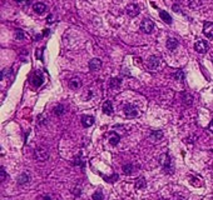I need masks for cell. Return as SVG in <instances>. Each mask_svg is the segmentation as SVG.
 Segmentation results:
<instances>
[{
    "label": "cell",
    "mask_w": 213,
    "mask_h": 200,
    "mask_svg": "<svg viewBox=\"0 0 213 200\" xmlns=\"http://www.w3.org/2000/svg\"><path fill=\"white\" fill-rule=\"evenodd\" d=\"M159 163L163 167V169L167 173H172L173 171V167H172V161H170V158L168 154H163V155L159 156Z\"/></svg>",
    "instance_id": "obj_1"
},
{
    "label": "cell",
    "mask_w": 213,
    "mask_h": 200,
    "mask_svg": "<svg viewBox=\"0 0 213 200\" xmlns=\"http://www.w3.org/2000/svg\"><path fill=\"white\" fill-rule=\"evenodd\" d=\"M140 30L146 34H152L154 30V24L149 20V19H144V20L140 23Z\"/></svg>",
    "instance_id": "obj_2"
},
{
    "label": "cell",
    "mask_w": 213,
    "mask_h": 200,
    "mask_svg": "<svg viewBox=\"0 0 213 200\" xmlns=\"http://www.w3.org/2000/svg\"><path fill=\"white\" fill-rule=\"evenodd\" d=\"M34 156H35V159L39 161H45V160H48V158H49V153L45 149L38 148V149H35V152H34Z\"/></svg>",
    "instance_id": "obj_3"
},
{
    "label": "cell",
    "mask_w": 213,
    "mask_h": 200,
    "mask_svg": "<svg viewBox=\"0 0 213 200\" xmlns=\"http://www.w3.org/2000/svg\"><path fill=\"white\" fill-rule=\"evenodd\" d=\"M124 114L128 116V118H135L137 115H138V110H137V108L134 105L132 104H127L124 106Z\"/></svg>",
    "instance_id": "obj_4"
},
{
    "label": "cell",
    "mask_w": 213,
    "mask_h": 200,
    "mask_svg": "<svg viewBox=\"0 0 213 200\" xmlns=\"http://www.w3.org/2000/svg\"><path fill=\"white\" fill-rule=\"evenodd\" d=\"M194 49H196L197 53H199V54H204V53L208 50V44H207V41H204V40H198V41L196 43V45H194Z\"/></svg>",
    "instance_id": "obj_5"
},
{
    "label": "cell",
    "mask_w": 213,
    "mask_h": 200,
    "mask_svg": "<svg viewBox=\"0 0 213 200\" xmlns=\"http://www.w3.org/2000/svg\"><path fill=\"white\" fill-rule=\"evenodd\" d=\"M159 63H161L159 58H157V56L153 55V56H150V58L147 60V66H148V69H150V70H155L159 66Z\"/></svg>",
    "instance_id": "obj_6"
},
{
    "label": "cell",
    "mask_w": 213,
    "mask_h": 200,
    "mask_svg": "<svg viewBox=\"0 0 213 200\" xmlns=\"http://www.w3.org/2000/svg\"><path fill=\"white\" fill-rule=\"evenodd\" d=\"M125 11H127V14L129 16H137V15L139 14V8L135 5V4H129V5L125 8Z\"/></svg>",
    "instance_id": "obj_7"
},
{
    "label": "cell",
    "mask_w": 213,
    "mask_h": 200,
    "mask_svg": "<svg viewBox=\"0 0 213 200\" xmlns=\"http://www.w3.org/2000/svg\"><path fill=\"white\" fill-rule=\"evenodd\" d=\"M203 33L207 38H213V23L206 21L203 26Z\"/></svg>",
    "instance_id": "obj_8"
},
{
    "label": "cell",
    "mask_w": 213,
    "mask_h": 200,
    "mask_svg": "<svg viewBox=\"0 0 213 200\" xmlns=\"http://www.w3.org/2000/svg\"><path fill=\"white\" fill-rule=\"evenodd\" d=\"M100 68H102V60L100 59L94 58L89 61V69L92 71H97V70H99Z\"/></svg>",
    "instance_id": "obj_9"
},
{
    "label": "cell",
    "mask_w": 213,
    "mask_h": 200,
    "mask_svg": "<svg viewBox=\"0 0 213 200\" xmlns=\"http://www.w3.org/2000/svg\"><path fill=\"white\" fill-rule=\"evenodd\" d=\"M33 84H34V86H40L41 84H43V81H44V76H43V74L41 73H39V71H36L35 74H34V76H33Z\"/></svg>",
    "instance_id": "obj_10"
},
{
    "label": "cell",
    "mask_w": 213,
    "mask_h": 200,
    "mask_svg": "<svg viewBox=\"0 0 213 200\" xmlns=\"http://www.w3.org/2000/svg\"><path fill=\"white\" fill-rule=\"evenodd\" d=\"M33 10L35 11L36 14H44L47 11V5L43 3H35L33 5Z\"/></svg>",
    "instance_id": "obj_11"
},
{
    "label": "cell",
    "mask_w": 213,
    "mask_h": 200,
    "mask_svg": "<svg viewBox=\"0 0 213 200\" xmlns=\"http://www.w3.org/2000/svg\"><path fill=\"white\" fill-rule=\"evenodd\" d=\"M82 124H83V126H85V128L92 126L94 124V118L93 116H89V115H83L82 116Z\"/></svg>",
    "instance_id": "obj_12"
},
{
    "label": "cell",
    "mask_w": 213,
    "mask_h": 200,
    "mask_svg": "<svg viewBox=\"0 0 213 200\" xmlns=\"http://www.w3.org/2000/svg\"><path fill=\"white\" fill-rule=\"evenodd\" d=\"M102 109H103V113H104V114H106V115H112L113 114V104L110 103V100H106L105 103L103 104Z\"/></svg>",
    "instance_id": "obj_13"
},
{
    "label": "cell",
    "mask_w": 213,
    "mask_h": 200,
    "mask_svg": "<svg viewBox=\"0 0 213 200\" xmlns=\"http://www.w3.org/2000/svg\"><path fill=\"white\" fill-rule=\"evenodd\" d=\"M159 16L162 18V20L166 23V24H168V25H170L172 24V18H170V15L167 13V11H164V10H161L159 11Z\"/></svg>",
    "instance_id": "obj_14"
},
{
    "label": "cell",
    "mask_w": 213,
    "mask_h": 200,
    "mask_svg": "<svg viewBox=\"0 0 213 200\" xmlns=\"http://www.w3.org/2000/svg\"><path fill=\"white\" fill-rule=\"evenodd\" d=\"M177 46H178V40L176 38H168V40H167V48L169 50H174Z\"/></svg>",
    "instance_id": "obj_15"
},
{
    "label": "cell",
    "mask_w": 213,
    "mask_h": 200,
    "mask_svg": "<svg viewBox=\"0 0 213 200\" xmlns=\"http://www.w3.org/2000/svg\"><path fill=\"white\" fill-rule=\"evenodd\" d=\"M18 184L19 185H24V184H26L30 180V178H29V175L26 174V173H23V174H20L18 176Z\"/></svg>",
    "instance_id": "obj_16"
},
{
    "label": "cell",
    "mask_w": 213,
    "mask_h": 200,
    "mask_svg": "<svg viewBox=\"0 0 213 200\" xmlns=\"http://www.w3.org/2000/svg\"><path fill=\"white\" fill-rule=\"evenodd\" d=\"M120 84H122V79H119V78H112V79H110V81H109V86H110V88H113V89L119 88Z\"/></svg>",
    "instance_id": "obj_17"
},
{
    "label": "cell",
    "mask_w": 213,
    "mask_h": 200,
    "mask_svg": "<svg viewBox=\"0 0 213 200\" xmlns=\"http://www.w3.org/2000/svg\"><path fill=\"white\" fill-rule=\"evenodd\" d=\"M79 86H80V80H79V78H71L69 80V88L78 89Z\"/></svg>",
    "instance_id": "obj_18"
},
{
    "label": "cell",
    "mask_w": 213,
    "mask_h": 200,
    "mask_svg": "<svg viewBox=\"0 0 213 200\" xmlns=\"http://www.w3.org/2000/svg\"><path fill=\"white\" fill-rule=\"evenodd\" d=\"M133 171H134V165L133 164H125L123 167V173L125 175H131L133 174Z\"/></svg>",
    "instance_id": "obj_19"
},
{
    "label": "cell",
    "mask_w": 213,
    "mask_h": 200,
    "mask_svg": "<svg viewBox=\"0 0 213 200\" xmlns=\"http://www.w3.org/2000/svg\"><path fill=\"white\" fill-rule=\"evenodd\" d=\"M150 137L154 139V140H161V139L163 138V131L162 130H153L150 133Z\"/></svg>",
    "instance_id": "obj_20"
},
{
    "label": "cell",
    "mask_w": 213,
    "mask_h": 200,
    "mask_svg": "<svg viewBox=\"0 0 213 200\" xmlns=\"http://www.w3.org/2000/svg\"><path fill=\"white\" fill-rule=\"evenodd\" d=\"M135 188L137 189H143V188H146V179L143 178V176H140L135 180Z\"/></svg>",
    "instance_id": "obj_21"
},
{
    "label": "cell",
    "mask_w": 213,
    "mask_h": 200,
    "mask_svg": "<svg viewBox=\"0 0 213 200\" xmlns=\"http://www.w3.org/2000/svg\"><path fill=\"white\" fill-rule=\"evenodd\" d=\"M173 78L176 79V80L182 81V80L184 79V73H183V70H177L176 73H173Z\"/></svg>",
    "instance_id": "obj_22"
},
{
    "label": "cell",
    "mask_w": 213,
    "mask_h": 200,
    "mask_svg": "<svg viewBox=\"0 0 213 200\" xmlns=\"http://www.w3.org/2000/svg\"><path fill=\"white\" fill-rule=\"evenodd\" d=\"M119 140H120V138L118 137V135L115 134V133H113V135L109 138V143L112 145H118V143H119Z\"/></svg>",
    "instance_id": "obj_23"
},
{
    "label": "cell",
    "mask_w": 213,
    "mask_h": 200,
    "mask_svg": "<svg viewBox=\"0 0 213 200\" xmlns=\"http://www.w3.org/2000/svg\"><path fill=\"white\" fill-rule=\"evenodd\" d=\"M54 114L58 115V116L64 114V106H63V105H56L55 109H54Z\"/></svg>",
    "instance_id": "obj_24"
},
{
    "label": "cell",
    "mask_w": 213,
    "mask_h": 200,
    "mask_svg": "<svg viewBox=\"0 0 213 200\" xmlns=\"http://www.w3.org/2000/svg\"><path fill=\"white\" fill-rule=\"evenodd\" d=\"M183 101L187 105H191L193 103V96L189 95V94H184V98H183Z\"/></svg>",
    "instance_id": "obj_25"
},
{
    "label": "cell",
    "mask_w": 213,
    "mask_h": 200,
    "mask_svg": "<svg viewBox=\"0 0 213 200\" xmlns=\"http://www.w3.org/2000/svg\"><path fill=\"white\" fill-rule=\"evenodd\" d=\"M103 199H104L103 193H102V191H99V190H97L96 193L93 194V200H103Z\"/></svg>",
    "instance_id": "obj_26"
},
{
    "label": "cell",
    "mask_w": 213,
    "mask_h": 200,
    "mask_svg": "<svg viewBox=\"0 0 213 200\" xmlns=\"http://www.w3.org/2000/svg\"><path fill=\"white\" fill-rule=\"evenodd\" d=\"M25 38V34L23 33V30H16V39L18 40H23Z\"/></svg>",
    "instance_id": "obj_27"
},
{
    "label": "cell",
    "mask_w": 213,
    "mask_h": 200,
    "mask_svg": "<svg viewBox=\"0 0 213 200\" xmlns=\"http://www.w3.org/2000/svg\"><path fill=\"white\" fill-rule=\"evenodd\" d=\"M0 178H1V182H3V180H5V178H6L5 169H4L3 167H1V169H0Z\"/></svg>",
    "instance_id": "obj_28"
},
{
    "label": "cell",
    "mask_w": 213,
    "mask_h": 200,
    "mask_svg": "<svg viewBox=\"0 0 213 200\" xmlns=\"http://www.w3.org/2000/svg\"><path fill=\"white\" fill-rule=\"evenodd\" d=\"M74 165H80L82 168H84V161H83V160L80 159V158H78V159L74 161Z\"/></svg>",
    "instance_id": "obj_29"
},
{
    "label": "cell",
    "mask_w": 213,
    "mask_h": 200,
    "mask_svg": "<svg viewBox=\"0 0 213 200\" xmlns=\"http://www.w3.org/2000/svg\"><path fill=\"white\" fill-rule=\"evenodd\" d=\"M8 74H10V69H5V70H1V74H0V78H1V80H3V78L5 76V75H8Z\"/></svg>",
    "instance_id": "obj_30"
},
{
    "label": "cell",
    "mask_w": 213,
    "mask_h": 200,
    "mask_svg": "<svg viewBox=\"0 0 213 200\" xmlns=\"http://www.w3.org/2000/svg\"><path fill=\"white\" fill-rule=\"evenodd\" d=\"M208 130H210L211 133H213V120L210 123V125H208Z\"/></svg>",
    "instance_id": "obj_31"
},
{
    "label": "cell",
    "mask_w": 213,
    "mask_h": 200,
    "mask_svg": "<svg viewBox=\"0 0 213 200\" xmlns=\"http://www.w3.org/2000/svg\"><path fill=\"white\" fill-rule=\"evenodd\" d=\"M40 200H52V198L49 197V195H45V197H43V198H40Z\"/></svg>",
    "instance_id": "obj_32"
},
{
    "label": "cell",
    "mask_w": 213,
    "mask_h": 200,
    "mask_svg": "<svg viewBox=\"0 0 213 200\" xmlns=\"http://www.w3.org/2000/svg\"><path fill=\"white\" fill-rule=\"evenodd\" d=\"M52 19H53V16H52V15H49V16H48V23H49V24H50V23L53 21Z\"/></svg>",
    "instance_id": "obj_33"
},
{
    "label": "cell",
    "mask_w": 213,
    "mask_h": 200,
    "mask_svg": "<svg viewBox=\"0 0 213 200\" xmlns=\"http://www.w3.org/2000/svg\"><path fill=\"white\" fill-rule=\"evenodd\" d=\"M15 1H18V3H20V1H23V0H15Z\"/></svg>",
    "instance_id": "obj_34"
},
{
    "label": "cell",
    "mask_w": 213,
    "mask_h": 200,
    "mask_svg": "<svg viewBox=\"0 0 213 200\" xmlns=\"http://www.w3.org/2000/svg\"><path fill=\"white\" fill-rule=\"evenodd\" d=\"M212 63H213V58H212Z\"/></svg>",
    "instance_id": "obj_35"
}]
</instances>
